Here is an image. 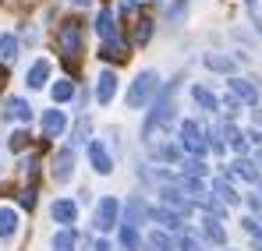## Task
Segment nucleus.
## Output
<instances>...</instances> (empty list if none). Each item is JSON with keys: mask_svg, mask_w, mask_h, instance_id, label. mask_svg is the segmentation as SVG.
I'll list each match as a JSON object with an SVG mask.
<instances>
[{"mask_svg": "<svg viewBox=\"0 0 262 251\" xmlns=\"http://www.w3.org/2000/svg\"><path fill=\"white\" fill-rule=\"evenodd\" d=\"M57 46L64 53V67L75 75L78 71V53H82V21L78 18H68L60 29H57Z\"/></svg>", "mask_w": 262, "mask_h": 251, "instance_id": "1", "label": "nucleus"}, {"mask_svg": "<svg viewBox=\"0 0 262 251\" xmlns=\"http://www.w3.org/2000/svg\"><path fill=\"white\" fill-rule=\"evenodd\" d=\"M156 96H160V75H156V71H142L128 88V106L131 110H142V106H145L149 99H156Z\"/></svg>", "mask_w": 262, "mask_h": 251, "instance_id": "2", "label": "nucleus"}, {"mask_svg": "<svg viewBox=\"0 0 262 251\" xmlns=\"http://www.w3.org/2000/svg\"><path fill=\"white\" fill-rule=\"evenodd\" d=\"M181 149H184L188 156H195V159H202V156L209 152V138H206V131L199 127V121H184V124H181Z\"/></svg>", "mask_w": 262, "mask_h": 251, "instance_id": "3", "label": "nucleus"}, {"mask_svg": "<svg viewBox=\"0 0 262 251\" xmlns=\"http://www.w3.org/2000/svg\"><path fill=\"white\" fill-rule=\"evenodd\" d=\"M117 223H121V202H117V198H103V202L96 206V219H92V226L106 234V230H114Z\"/></svg>", "mask_w": 262, "mask_h": 251, "instance_id": "4", "label": "nucleus"}, {"mask_svg": "<svg viewBox=\"0 0 262 251\" xmlns=\"http://www.w3.org/2000/svg\"><path fill=\"white\" fill-rule=\"evenodd\" d=\"M50 173H53L57 184H68L71 173H75V152H71V149H60V152L53 156V170H50Z\"/></svg>", "mask_w": 262, "mask_h": 251, "instance_id": "5", "label": "nucleus"}, {"mask_svg": "<svg viewBox=\"0 0 262 251\" xmlns=\"http://www.w3.org/2000/svg\"><path fill=\"white\" fill-rule=\"evenodd\" d=\"M89 163H92L96 173H103V177L114 170V159H110V152H106L103 142H89Z\"/></svg>", "mask_w": 262, "mask_h": 251, "instance_id": "6", "label": "nucleus"}, {"mask_svg": "<svg viewBox=\"0 0 262 251\" xmlns=\"http://www.w3.org/2000/svg\"><path fill=\"white\" fill-rule=\"evenodd\" d=\"M230 177H237V180H248V184H259V163H252V159H245V156H237L234 163H230V170H227Z\"/></svg>", "mask_w": 262, "mask_h": 251, "instance_id": "7", "label": "nucleus"}, {"mask_svg": "<svg viewBox=\"0 0 262 251\" xmlns=\"http://www.w3.org/2000/svg\"><path fill=\"white\" fill-rule=\"evenodd\" d=\"M149 219H156L163 230H184V216L174 212L170 206H156V209L149 212Z\"/></svg>", "mask_w": 262, "mask_h": 251, "instance_id": "8", "label": "nucleus"}, {"mask_svg": "<svg viewBox=\"0 0 262 251\" xmlns=\"http://www.w3.org/2000/svg\"><path fill=\"white\" fill-rule=\"evenodd\" d=\"M99 57H103L106 64H124V60H128V42L121 39V36H117V39H106L99 46Z\"/></svg>", "mask_w": 262, "mask_h": 251, "instance_id": "9", "label": "nucleus"}, {"mask_svg": "<svg viewBox=\"0 0 262 251\" xmlns=\"http://www.w3.org/2000/svg\"><path fill=\"white\" fill-rule=\"evenodd\" d=\"M68 131V117L64 110H46L43 113V138H60Z\"/></svg>", "mask_w": 262, "mask_h": 251, "instance_id": "10", "label": "nucleus"}, {"mask_svg": "<svg viewBox=\"0 0 262 251\" xmlns=\"http://www.w3.org/2000/svg\"><path fill=\"white\" fill-rule=\"evenodd\" d=\"M160 195H163V206H170V209L181 212V216H188V212H191V206H195L191 198H184V191H181V188H170V184H167Z\"/></svg>", "mask_w": 262, "mask_h": 251, "instance_id": "11", "label": "nucleus"}, {"mask_svg": "<svg viewBox=\"0 0 262 251\" xmlns=\"http://www.w3.org/2000/svg\"><path fill=\"white\" fill-rule=\"evenodd\" d=\"M4 121H32V106L25 103V99H18V96H11L7 103H4Z\"/></svg>", "mask_w": 262, "mask_h": 251, "instance_id": "12", "label": "nucleus"}, {"mask_svg": "<svg viewBox=\"0 0 262 251\" xmlns=\"http://www.w3.org/2000/svg\"><path fill=\"white\" fill-rule=\"evenodd\" d=\"M227 88H230V92H234L245 106H255V103H259V88H255L252 82H245V78H230V82H227Z\"/></svg>", "mask_w": 262, "mask_h": 251, "instance_id": "13", "label": "nucleus"}, {"mask_svg": "<svg viewBox=\"0 0 262 251\" xmlns=\"http://www.w3.org/2000/svg\"><path fill=\"white\" fill-rule=\"evenodd\" d=\"M149 206H145V202H142V198H138V195H135V198H128V209H124V223H128V226H142V219H149Z\"/></svg>", "mask_w": 262, "mask_h": 251, "instance_id": "14", "label": "nucleus"}, {"mask_svg": "<svg viewBox=\"0 0 262 251\" xmlns=\"http://www.w3.org/2000/svg\"><path fill=\"white\" fill-rule=\"evenodd\" d=\"M114 96H117V75H114V71H103V75H99V85H96V99L106 106Z\"/></svg>", "mask_w": 262, "mask_h": 251, "instance_id": "15", "label": "nucleus"}, {"mask_svg": "<svg viewBox=\"0 0 262 251\" xmlns=\"http://www.w3.org/2000/svg\"><path fill=\"white\" fill-rule=\"evenodd\" d=\"M96 32H99V39H117V18H114V11H99L96 14Z\"/></svg>", "mask_w": 262, "mask_h": 251, "instance_id": "16", "label": "nucleus"}, {"mask_svg": "<svg viewBox=\"0 0 262 251\" xmlns=\"http://www.w3.org/2000/svg\"><path fill=\"white\" fill-rule=\"evenodd\" d=\"M53 219H57V223H64V226H71V223H75V219H78V206H75V202H68V198H60V202H53Z\"/></svg>", "mask_w": 262, "mask_h": 251, "instance_id": "17", "label": "nucleus"}, {"mask_svg": "<svg viewBox=\"0 0 262 251\" xmlns=\"http://www.w3.org/2000/svg\"><path fill=\"white\" fill-rule=\"evenodd\" d=\"M191 99H195L202 110H209V113H216L220 106H223V103L216 99V92H209L206 85H195V88H191Z\"/></svg>", "mask_w": 262, "mask_h": 251, "instance_id": "18", "label": "nucleus"}, {"mask_svg": "<svg viewBox=\"0 0 262 251\" xmlns=\"http://www.w3.org/2000/svg\"><path fill=\"white\" fill-rule=\"evenodd\" d=\"M46 78H50V60H36V64L29 67V75H25L29 88H43Z\"/></svg>", "mask_w": 262, "mask_h": 251, "instance_id": "19", "label": "nucleus"}, {"mask_svg": "<svg viewBox=\"0 0 262 251\" xmlns=\"http://www.w3.org/2000/svg\"><path fill=\"white\" fill-rule=\"evenodd\" d=\"M213 195H216L223 206H237V202H241V195L227 184V177H216V180H213Z\"/></svg>", "mask_w": 262, "mask_h": 251, "instance_id": "20", "label": "nucleus"}, {"mask_svg": "<svg viewBox=\"0 0 262 251\" xmlns=\"http://www.w3.org/2000/svg\"><path fill=\"white\" fill-rule=\"evenodd\" d=\"M220 131L227 134V142H230V149H234L237 156H245V152H248V134H241V131H237L234 124H223Z\"/></svg>", "mask_w": 262, "mask_h": 251, "instance_id": "21", "label": "nucleus"}, {"mask_svg": "<svg viewBox=\"0 0 262 251\" xmlns=\"http://www.w3.org/2000/svg\"><path fill=\"white\" fill-rule=\"evenodd\" d=\"M145 251H174L170 234H167V230H152V234L145 237Z\"/></svg>", "mask_w": 262, "mask_h": 251, "instance_id": "22", "label": "nucleus"}, {"mask_svg": "<svg viewBox=\"0 0 262 251\" xmlns=\"http://www.w3.org/2000/svg\"><path fill=\"white\" fill-rule=\"evenodd\" d=\"M14 230H18V212L0 206V237H11Z\"/></svg>", "mask_w": 262, "mask_h": 251, "instance_id": "23", "label": "nucleus"}, {"mask_svg": "<svg viewBox=\"0 0 262 251\" xmlns=\"http://www.w3.org/2000/svg\"><path fill=\"white\" fill-rule=\"evenodd\" d=\"M206 67H209V71H223V75H234V57L206 53Z\"/></svg>", "mask_w": 262, "mask_h": 251, "instance_id": "24", "label": "nucleus"}, {"mask_svg": "<svg viewBox=\"0 0 262 251\" xmlns=\"http://www.w3.org/2000/svg\"><path fill=\"white\" fill-rule=\"evenodd\" d=\"M75 244H78V234H75L71 226H64V230L53 237V251H75Z\"/></svg>", "mask_w": 262, "mask_h": 251, "instance_id": "25", "label": "nucleus"}, {"mask_svg": "<svg viewBox=\"0 0 262 251\" xmlns=\"http://www.w3.org/2000/svg\"><path fill=\"white\" fill-rule=\"evenodd\" d=\"M206 241H213V244H227V234H223V226H220L216 216H206Z\"/></svg>", "mask_w": 262, "mask_h": 251, "instance_id": "26", "label": "nucleus"}, {"mask_svg": "<svg viewBox=\"0 0 262 251\" xmlns=\"http://www.w3.org/2000/svg\"><path fill=\"white\" fill-rule=\"evenodd\" d=\"M121 244L128 251H142V237H138V226H128L121 223Z\"/></svg>", "mask_w": 262, "mask_h": 251, "instance_id": "27", "label": "nucleus"}, {"mask_svg": "<svg viewBox=\"0 0 262 251\" xmlns=\"http://www.w3.org/2000/svg\"><path fill=\"white\" fill-rule=\"evenodd\" d=\"M131 25H135V42H138V46H145V42L152 39V21H149V18H135Z\"/></svg>", "mask_w": 262, "mask_h": 251, "instance_id": "28", "label": "nucleus"}, {"mask_svg": "<svg viewBox=\"0 0 262 251\" xmlns=\"http://www.w3.org/2000/svg\"><path fill=\"white\" fill-rule=\"evenodd\" d=\"M177 251H202V241L195 237V230H181V237H177Z\"/></svg>", "mask_w": 262, "mask_h": 251, "instance_id": "29", "label": "nucleus"}, {"mask_svg": "<svg viewBox=\"0 0 262 251\" xmlns=\"http://www.w3.org/2000/svg\"><path fill=\"white\" fill-rule=\"evenodd\" d=\"M50 96H53V103H68V99L75 96V85L64 78V82H57L53 88H50Z\"/></svg>", "mask_w": 262, "mask_h": 251, "instance_id": "30", "label": "nucleus"}, {"mask_svg": "<svg viewBox=\"0 0 262 251\" xmlns=\"http://www.w3.org/2000/svg\"><path fill=\"white\" fill-rule=\"evenodd\" d=\"M181 173H184V177H199V180H202V177H206V163L191 156V159H184V163H181Z\"/></svg>", "mask_w": 262, "mask_h": 251, "instance_id": "31", "label": "nucleus"}, {"mask_svg": "<svg viewBox=\"0 0 262 251\" xmlns=\"http://www.w3.org/2000/svg\"><path fill=\"white\" fill-rule=\"evenodd\" d=\"M0 57L4 60H14L18 57V39L14 36H0Z\"/></svg>", "mask_w": 262, "mask_h": 251, "instance_id": "32", "label": "nucleus"}, {"mask_svg": "<svg viewBox=\"0 0 262 251\" xmlns=\"http://www.w3.org/2000/svg\"><path fill=\"white\" fill-rule=\"evenodd\" d=\"M29 138H32V134H29V131L21 127V131H14V134H11V142H7V149H11V152H21V149L29 145Z\"/></svg>", "mask_w": 262, "mask_h": 251, "instance_id": "33", "label": "nucleus"}, {"mask_svg": "<svg viewBox=\"0 0 262 251\" xmlns=\"http://www.w3.org/2000/svg\"><path fill=\"white\" fill-rule=\"evenodd\" d=\"M18 202H21V209H36V184H29V188H21L18 191Z\"/></svg>", "mask_w": 262, "mask_h": 251, "instance_id": "34", "label": "nucleus"}, {"mask_svg": "<svg viewBox=\"0 0 262 251\" xmlns=\"http://www.w3.org/2000/svg\"><path fill=\"white\" fill-rule=\"evenodd\" d=\"M156 156L174 163V159H181V149H177V145H156Z\"/></svg>", "mask_w": 262, "mask_h": 251, "instance_id": "35", "label": "nucleus"}, {"mask_svg": "<svg viewBox=\"0 0 262 251\" xmlns=\"http://www.w3.org/2000/svg\"><path fill=\"white\" fill-rule=\"evenodd\" d=\"M245 7L252 11V18H255V29L262 32V11H259V0H245Z\"/></svg>", "mask_w": 262, "mask_h": 251, "instance_id": "36", "label": "nucleus"}, {"mask_svg": "<svg viewBox=\"0 0 262 251\" xmlns=\"http://www.w3.org/2000/svg\"><path fill=\"white\" fill-rule=\"evenodd\" d=\"M223 106H227V113H237V106H241V99H237L234 92H227V96H223Z\"/></svg>", "mask_w": 262, "mask_h": 251, "instance_id": "37", "label": "nucleus"}, {"mask_svg": "<svg viewBox=\"0 0 262 251\" xmlns=\"http://www.w3.org/2000/svg\"><path fill=\"white\" fill-rule=\"evenodd\" d=\"M135 11H138V0H121V14H124V18H131Z\"/></svg>", "mask_w": 262, "mask_h": 251, "instance_id": "38", "label": "nucleus"}, {"mask_svg": "<svg viewBox=\"0 0 262 251\" xmlns=\"http://www.w3.org/2000/svg\"><path fill=\"white\" fill-rule=\"evenodd\" d=\"M85 134H89V121L82 117V124L75 127V142H85Z\"/></svg>", "mask_w": 262, "mask_h": 251, "instance_id": "39", "label": "nucleus"}, {"mask_svg": "<svg viewBox=\"0 0 262 251\" xmlns=\"http://www.w3.org/2000/svg\"><path fill=\"white\" fill-rule=\"evenodd\" d=\"M248 142H252V145H259V149H262V131H255V127H252V131H248Z\"/></svg>", "mask_w": 262, "mask_h": 251, "instance_id": "40", "label": "nucleus"}, {"mask_svg": "<svg viewBox=\"0 0 262 251\" xmlns=\"http://www.w3.org/2000/svg\"><path fill=\"white\" fill-rule=\"evenodd\" d=\"M4 85H7V67L0 64V88H4Z\"/></svg>", "mask_w": 262, "mask_h": 251, "instance_id": "41", "label": "nucleus"}, {"mask_svg": "<svg viewBox=\"0 0 262 251\" xmlns=\"http://www.w3.org/2000/svg\"><path fill=\"white\" fill-rule=\"evenodd\" d=\"M92 251H114V248H110L106 241H99V244H96V248H92Z\"/></svg>", "mask_w": 262, "mask_h": 251, "instance_id": "42", "label": "nucleus"}, {"mask_svg": "<svg viewBox=\"0 0 262 251\" xmlns=\"http://www.w3.org/2000/svg\"><path fill=\"white\" fill-rule=\"evenodd\" d=\"M255 251H262V234H259V237H255Z\"/></svg>", "mask_w": 262, "mask_h": 251, "instance_id": "43", "label": "nucleus"}, {"mask_svg": "<svg viewBox=\"0 0 262 251\" xmlns=\"http://www.w3.org/2000/svg\"><path fill=\"white\" fill-rule=\"evenodd\" d=\"M255 163H259V167H262V149H259V152H255Z\"/></svg>", "mask_w": 262, "mask_h": 251, "instance_id": "44", "label": "nucleus"}, {"mask_svg": "<svg viewBox=\"0 0 262 251\" xmlns=\"http://www.w3.org/2000/svg\"><path fill=\"white\" fill-rule=\"evenodd\" d=\"M255 121H259V124H262V110H259V113H255Z\"/></svg>", "mask_w": 262, "mask_h": 251, "instance_id": "45", "label": "nucleus"}, {"mask_svg": "<svg viewBox=\"0 0 262 251\" xmlns=\"http://www.w3.org/2000/svg\"><path fill=\"white\" fill-rule=\"evenodd\" d=\"M75 4H89V0H75Z\"/></svg>", "mask_w": 262, "mask_h": 251, "instance_id": "46", "label": "nucleus"}, {"mask_svg": "<svg viewBox=\"0 0 262 251\" xmlns=\"http://www.w3.org/2000/svg\"><path fill=\"white\" fill-rule=\"evenodd\" d=\"M259 195H262V180H259Z\"/></svg>", "mask_w": 262, "mask_h": 251, "instance_id": "47", "label": "nucleus"}]
</instances>
